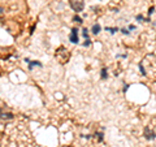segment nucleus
<instances>
[{
  "label": "nucleus",
  "mask_w": 156,
  "mask_h": 147,
  "mask_svg": "<svg viewBox=\"0 0 156 147\" xmlns=\"http://www.w3.org/2000/svg\"><path fill=\"white\" fill-rule=\"evenodd\" d=\"M105 30L109 31L111 34H115L116 31H119V29H117V27H105Z\"/></svg>",
  "instance_id": "0eeeda50"
},
{
  "label": "nucleus",
  "mask_w": 156,
  "mask_h": 147,
  "mask_svg": "<svg viewBox=\"0 0 156 147\" xmlns=\"http://www.w3.org/2000/svg\"><path fill=\"white\" fill-rule=\"evenodd\" d=\"M100 30H101V27H100L99 23H95V25L92 26V29H91V31L94 33V34H99V33H100Z\"/></svg>",
  "instance_id": "423d86ee"
},
{
  "label": "nucleus",
  "mask_w": 156,
  "mask_h": 147,
  "mask_svg": "<svg viewBox=\"0 0 156 147\" xmlns=\"http://www.w3.org/2000/svg\"><path fill=\"white\" fill-rule=\"evenodd\" d=\"M83 46H85V47H89V46H91V39H90V38H89V39H85Z\"/></svg>",
  "instance_id": "9b49d317"
},
{
  "label": "nucleus",
  "mask_w": 156,
  "mask_h": 147,
  "mask_svg": "<svg viewBox=\"0 0 156 147\" xmlns=\"http://www.w3.org/2000/svg\"><path fill=\"white\" fill-rule=\"evenodd\" d=\"M128 30H135V26H133V25H130V26L128 27Z\"/></svg>",
  "instance_id": "dca6fc26"
},
{
  "label": "nucleus",
  "mask_w": 156,
  "mask_h": 147,
  "mask_svg": "<svg viewBox=\"0 0 156 147\" xmlns=\"http://www.w3.org/2000/svg\"><path fill=\"white\" fill-rule=\"evenodd\" d=\"M143 135H144V138L146 139H148V141H154L156 139V133L154 130H151L148 126H146L144 130H143Z\"/></svg>",
  "instance_id": "7ed1b4c3"
},
{
  "label": "nucleus",
  "mask_w": 156,
  "mask_h": 147,
  "mask_svg": "<svg viewBox=\"0 0 156 147\" xmlns=\"http://www.w3.org/2000/svg\"><path fill=\"white\" fill-rule=\"evenodd\" d=\"M73 21L78 22V23H82V18H81L80 16H74V17H73Z\"/></svg>",
  "instance_id": "9d476101"
},
{
  "label": "nucleus",
  "mask_w": 156,
  "mask_h": 147,
  "mask_svg": "<svg viewBox=\"0 0 156 147\" xmlns=\"http://www.w3.org/2000/svg\"><path fill=\"white\" fill-rule=\"evenodd\" d=\"M69 41L72 43H74V45H77V43L80 42V38H78V30H77V29H72V31L69 34Z\"/></svg>",
  "instance_id": "20e7f679"
},
{
  "label": "nucleus",
  "mask_w": 156,
  "mask_h": 147,
  "mask_svg": "<svg viewBox=\"0 0 156 147\" xmlns=\"http://www.w3.org/2000/svg\"><path fill=\"white\" fill-rule=\"evenodd\" d=\"M154 11H155V8H154V7H151V8H150V11H148V14H150V16L154 13Z\"/></svg>",
  "instance_id": "4468645a"
},
{
  "label": "nucleus",
  "mask_w": 156,
  "mask_h": 147,
  "mask_svg": "<svg viewBox=\"0 0 156 147\" xmlns=\"http://www.w3.org/2000/svg\"><path fill=\"white\" fill-rule=\"evenodd\" d=\"M108 70H107V68H103V69H101V72H100V78L101 80H107V78H108V73H107Z\"/></svg>",
  "instance_id": "39448f33"
},
{
  "label": "nucleus",
  "mask_w": 156,
  "mask_h": 147,
  "mask_svg": "<svg viewBox=\"0 0 156 147\" xmlns=\"http://www.w3.org/2000/svg\"><path fill=\"white\" fill-rule=\"evenodd\" d=\"M96 139L99 141V142H103V133H96Z\"/></svg>",
  "instance_id": "1a4fd4ad"
},
{
  "label": "nucleus",
  "mask_w": 156,
  "mask_h": 147,
  "mask_svg": "<svg viewBox=\"0 0 156 147\" xmlns=\"http://www.w3.org/2000/svg\"><path fill=\"white\" fill-rule=\"evenodd\" d=\"M87 31H89L87 29H83V30H82V35H83L85 39H89V33H87Z\"/></svg>",
  "instance_id": "6e6552de"
},
{
  "label": "nucleus",
  "mask_w": 156,
  "mask_h": 147,
  "mask_svg": "<svg viewBox=\"0 0 156 147\" xmlns=\"http://www.w3.org/2000/svg\"><path fill=\"white\" fill-rule=\"evenodd\" d=\"M69 4H70L72 9L76 13L82 12V11H83V8H85V0H70Z\"/></svg>",
  "instance_id": "f03ea898"
},
{
  "label": "nucleus",
  "mask_w": 156,
  "mask_h": 147,
  "mask_svg": "<svg viewBox=\"0 0 156 147\" xmlns=\"http://www.w3.org/2000/svg\"><path fill=\"white\" fill-rule=\"evenodd\" d=\"M128 89H129V85H125V86H124V90H122V91H124V92H126V91H128Z\"/></svg>",
  "instance_id": "2eb2a0df"
},
{
  "label": "nucleus",
  "mask_w": 156,
  "mask_h": 147,
  "mask_svg": "<svg viewBox=\"0 0 156 147\" xmlns=\"http://www.w3.org/2000/svg\"><path fill=\"white\" fill-rule=\"evenodd\" d=\"M139 70L142 72V74H143V76H146V70H144V68H143V65L140 64V63H139Z\"/></svg>",
  "instance_id": "f8f14e48"
},
{
  "label": "nucleus",
  "mask_w": 156,
  "mask_h": 147,
  "mask_svg": "<svg viewBox=\"0 0 156 147\" xmlns=\"http://www.w3.org/2000/svg\"><path fill=\"white\" fill-rule=\"evenodd\" d=\"M120 31H121V33H122V34H124V35H129V34H130V33H129V30H128V29H121V30H120Z\"/></svg>",
  "instance_id": "ddd939ff"
},
{
  "label": "nucleus",
  "mask_w": 156,
  "mask_h": 147,
  "mask_svg": "<svg viewBox=\"0 0 156 147\" xmlns=\"http://www.w3.org/2000/svg\"><path fill=\"white\" fill-rule=\"evenodd\" d=\"M4 13V11H3V8H0V14H3Z\"/></svg>",
  "instance_id": "f3484780"
},
{
  "label": "nucleus",
  "mask_w": 156,
  "mask_h": 147,
  "mask_svg": "<svg viewBox=\"0 0 156 147\" xmlns=\"http://www.w3.org/2000/svg\"><path fill=\"white\" fill-rule=\"evenodd\" d=\"M55 57L57 59V61L60 63V64H66V63L69 61L70 53H69V51H68L65 47H60V48H58V50L56 51Z\"/></svg>",
  "instance_id": "f257e3e1"
}]
</instances>
